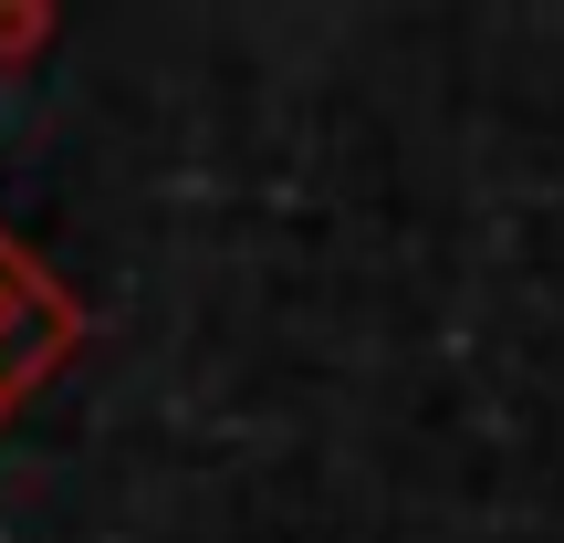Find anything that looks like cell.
<instances>
[{
    "instance_id": "obj_1",
    "label": "cell",
    "mask_w": 564,
    "mask_h": 543,
    "mask_svg": "<svg viewBox=\"0 0 564 543\" xmlns=\"http://www.w3.org/2000/svg\"><path fill=\"white\" fill-rule=\"evenodd\" d=\"M53 345H63V303L42 293V272L21 262L11 241H0V408L53 366Z\"/></svg>"
}]
</instances>
